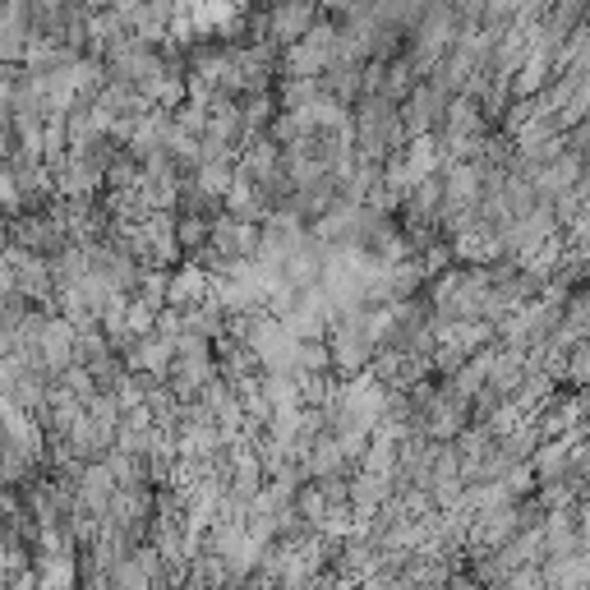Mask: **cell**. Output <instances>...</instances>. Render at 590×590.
Masks as SVG:
<instances>
[{
  "label": "cell",
  "instance_id": "obj_1",
  "mask_svg": "<svg viewBox=\"0 0 590 590\" xmlns=\"http://www.w3.org/2000/svg\"><path fill=\"white\" fill-rule=\"evenodd\" d=\"M586 502H590V489H586Z\"/></svg>",
  "mask_w": 590,
  "mask_h": 590
}]
</instances>
